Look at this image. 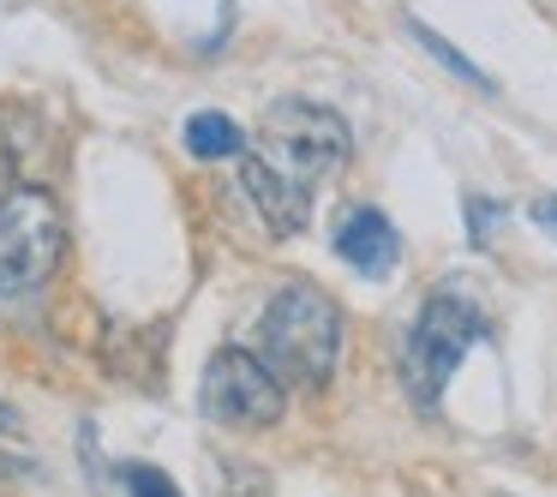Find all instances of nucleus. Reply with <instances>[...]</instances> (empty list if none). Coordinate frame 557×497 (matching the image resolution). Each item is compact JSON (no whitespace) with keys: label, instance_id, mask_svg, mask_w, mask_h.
<instances>
[{"label":"nucleus","instance_id":"obj_1","mask_svg":"<svg viewBox=\"0 0 557 497\" xmlns=\"http://www.w3.org/2000/svg\"><path fill=\"white\" fill-rule=\"evenodd\" d=\"M258 353L282 384H330L342 360V306L312 282H282L258 318Z\"/></svg>","mask_w":557,"mask_h":497},{"label":"nucleus","instance_id":"obj_2","mask_svg":"<svg viewBox=\"0 0 557 497\" xmlns=\"http://www.w3.org/2000/svg\"><path fill=\"white\" fill-rule=\"evenodd\" d=\"M473 341H485V312L461 282H444L432 300L420 306L408 341H401V389L420 413H437L456 365L473 353Z\"/></svg>","mask_w":557,"mask_h":497},{"label":"nucleus","instance_id":"obj_3","mask_svg":"<svg viewBox=\"0 0 557 497\" xmlns=\"http://www.w3.org/2000/svg\"><path fill=\"white\" fill-rule=\"evenodd\" d=\"M270 169H282L300 192H312L318 181L348 162L354 150V133L330 102H312V97H282L264 109V145H252Z\"/></svg>","mask_w":557,"mask_h":497},{"label":"nucleus","instance_id":"obj_4","mask_svg":"<svg viewBox=\"0 0 557 497\" xmlns=\"http://www.w3.org/2000/svg\"><path fill=\"white\" fill-rule=\"evenodd\" d=\"M66 246V222L49 186H18L0 204V300H25L54 276Z\"/></svg>","mask_w":557,"mask_h":497},{"label":"nucleus","instance_id":"obj_5","mask_svg":"<svg viewBox=\"0 0 557 497\" xmlns=\"http://www.w3.org/2000/svg\"><path fill=\"white\" fill-rule=\"evenodd\" d=\"M210 420L222 425H276L282 408H288V389L270 372L264 353L246 348H216L205 365V389H198Z\"/></svg>","mask_w":557,"mask_h":497},{"label":"nucleus","instance_id":"obj_6","mask_svg":"<svg viewBox=\"0 0 557 497\" xmlns=\"http://www.w3.org/2000/svg\"><path fill=\"white\" fill-rule=\"evenodd\" d=\"M240 192L252 198V210L264 216V228L276 234V240H288V234H300L306 222H312V192H300V186L282 169H270L258 150L240 157Z\"/></svg>","mask_w":557,"mask_h":497},{"label":"nucleus","instance_id":"obj_7","mask_svg":"<svg viewBox=\"0 0 557 497\" xmlns=\"http://www.w3.org/2000/svg\"><path fill=\"white\" fill-rule=\"evenodd\" d=\"M336 258L348 270H360L366 282H384L389 270L401 264V234H396V222L384 216V210H372V204H354L348 216L336 222Z\"/></svg>","mask_w":557,"mask_h":497},{"label":"nucleus","instance_id":"obj_8","mask_svg":"<svg viewBox=\"0 0 557 497\" xmlns=\"http://www.w3.org/2000/svg\"><path fill=\"white\" fill-rule=\"evenodd\" d=\"M181 138H186V150H193L198 162H222V157H246V150H252V145H246V133L228 121V114H210V109L193 114Z\"/></svg>","mask_w":557,"mask_h":497},{"label":"nucleus","instance_id":"obj_9","mask_svg":"<svg viewBox=\"0 0 557 497\" xmlns=\"http://www.w3.org/2000/svg\"><path fill=\"white\" fill-rule=\"evenodd\" d=\"M408 37L420 42V49L432 54V61L444 66V73H456L461 85H473V90H485V97H497V78L485 73V66H473V61H468V54H461V49H456V42H449V37H437V30L425 25V18H408Z\"/></svg>","mask_w":557,"mask_h":497},{"label":"nucleus","instance_id":"obj_10","mask_svg":"<svg viewBox=\"0 0 557 497\" xmlns=\"http://www.w3.org/2000/svg\"><path fill=\"white\" fill-rule=\"evenodd\" d=\"M109 485H121V497H181L169 473H162V468H145V461H121Z\"/></svg>","mask_w":557,"mask_h":497},{"label":"nucleus","instance_id":"obj_11","mask_svg":"<svg viewBox=\"0 0 557 497\" xmlns=\"http://www.w3.org/2000/svg\"><path fill=\"white\" fill-rule=\"evenodd\" d=\"M461 216H468V240L473 246H492L497 228H504V204H497V198H485V192L461 198Z\"/></svg>","mask_w":557,"mask_h":497},{"label":"nucleus","instance_id":"obj_12","mask_svg":"<svg viewBox=\"0 0 557 497\" xmlns=\"http://www.w3.org/2000/svg\"><path fill=\"white\" fill-rule=\"evenodd\" d=\"M528 222H533V228H545V234L557 240V192H540V198H533V204H528Z\"/></svg>","mask_w":557,"mask_h":497},{"label":"nucleus","instance_id":"obj_13","mask_svg":"<svg viewBox=\"0 0 557 497\" xmlns=\"http://www.w3.org/2000/svg\"><path fill=\"white\" fill-rule=\"evenodd\" d=\"M13 192H18V150L0 138V204H7Z\"/></svg>","mask_w":557,"mask_h":497},{"label":"nucleus","instance_id":"obj_14","mask_svg":"<svg viewBox=\"0 0 557 497\" xmlns=\"http://www.w3.org/2000/svg\"><path fill=\"white\" fill-rule=\"evenodd\" d=\"M0 437H25V413H18L7 396H0Z\"/></svg>","mask_w":557,"mask_h":497}]
</instances>
